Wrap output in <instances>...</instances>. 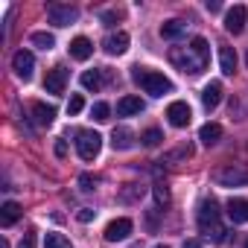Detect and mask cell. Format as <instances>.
Segmentation results:
<instances>
[{"instance_id": "obj_1", "label": "cell", "mask_w": 248, "mask_h": 248, "mask_svg": "<svg viewBox=\"0 0 248 248\" xmlns=\"http://www.w3.org/2000/svg\"><path fill=\"white\" fill-rule=\"evenodd\" d=\"M199 231L213 242V245H222L225 239H228V228L222 225V219H219V204L213 202V199H204L202 204H199Z\"/></svg>"}, {"instance_id": "obj_2", "label": "cell", "mask_w": 248, "mask_h": 248, "mask_svg": "<svg viewBox=\"0 0 248 248\" xmlns=\"http://www.w3.org/2000/svg\"><path fill=\"white\" fill-rule=\"evenodd\" d=\"M132 79H135L149 96H164V93L172 91V82H170L164 73H155V70H146V67H135Z\"/></svg>"}, {"instance_id": "obj_3", "label": "cell", "mask_w": 248, "mask_h": 248, "mask_svg": "<svg viewBox=\"0 0 248 248\" xmlns=\"http://www.w3.org/2000/svg\"><path fill=\"white\" fill-rule=\"evenodd\" d=\"M170 62L181 70V73H190V76H199L207 64L196 56V50L193 47H172L170 50Z\"/></svg>"}, {"instance_id": "obj_4", "label": "cell", "mask_w": 248, "mask_h": 248, "mask_svg": "<svg viewBox=\"0 0 248 248\" xmlns=\"http://www.w3.org/2000/svg\"><path fill=\"white\" fill-rule=\"evenodd\" d=\"M213 181L219 187H245L248 184V167L245 164H222L213 170Z\"/></svg>"}, {"instance_id": "obj_5", "label": "cell", "mask_w": 248, "mask_h": 248, "mask_svg": "<svg viewBox=\"0 0 248 248\" xmlns=\"http://www.w3.org/2000/svg\"><path fill=\"white\" fill-rule=\"evenodd\" d=\"M99 149H102V138L96 132H88V129L76 132V152L82 161H93L99 155Z\"/></svg>"}, {"instance_id": "obj_6", "label": "cell", "mask_w": 248, "mask_h": 248, "mask_svg": "<svg viewBox=\"0 0 248 248\" xmlns=\"http://www.w3.org/2000/svg\"><path fill=\"white\" fill-rule=\"evenodd\" d=\"M47 18H50L53 27H70V24H76L79 9L70 6V3H50L47 6Z\"/></svg>"}, {"instance_id": "obj_7", "label": "cell", "mask_w": 248, "mask_h": 248, "mask_svg": "<svg viewBox=\"0 0 248 248\" xmlns=\"http://www.w3.org/2000/svg\"><path fill=\"white\" fill-rule=\"evenodd\" d=\"M12 70L27 82V79H32V70H35V59H32V53L30 50H18L15 56H12Z\"/></svg>"}, {"instance_id": "obj_8", "label": "cell", "mask_w": 248, "mask_h": 248, "mask_svg": "<svg viewBox=\"0 0 248 248\" xmlns=\"http://www.w3.org/2000/svg\"><path fill=\"white\" fill-rule=\"evenodd\" d=\"M64 85H67V70H64V67L47 70V76H44V91H47V93L59 96V93H64Z\"/></svg>"}, {"instance_id": "obj_9", "label": "cell", "mask_w": 248, "mask_h": 248, "mask_svg": "<svg viewBox=\"0 0 248 248\" xmlns=\"http://www.w3.org/2000/svg\"><path fill=\"white\" fill-rule=\"evenodd\" d=\"M245 21H248V9H245V6H233V9H228V15H225V30L233 32V35H239V32L245 30Z\"/></svg>"}, {"instance_id": "obj_10", "label": "cell", "mask_w": 248, "mask_h": 248, "mask_svg": "<svg viewBox=\"0 0 248 248\" xmlns=\"http://www.w3.org/2000/svg\"><path fill=\"white\" fill-rule=\"evenodd\" d=\"M132 233V219H114V222H108V228H105V239L108 242H120V239H126Z\"/></svg>"}, {"instance_id": "obj_11", "label": "cell", "mask_w": 248, "mask_h": 248, "mask_svg": "<svg viewBox=\"0 0 248 248\" xmlns=\"http://www.w3.org/2000/svg\"><path fill=\"white\" fill-rule=\"evenodd\" d=\"M167 117H170V123H172L175 129H184L187 123H190V117H193V114H190V105L178 99V102H172V105L167 108Z\"/></svg>"}, {"instance_id": "obj_12", "label": "cell", "mask_w": 248, "mask_h": 248, "mask_svg": "<svg viewBox=\"0 0 248 248\" xmlns=\"http://www.w3.org/2000/svg\"><path fill=\"white\" fill-rule=\"evenodd\" d=\"M102 47H105L108 56H123V53L129 50V35H126V32H111V35L102 41Z\"/></svg>"}, {"instance_id": "obj_13", "label": "cell", "mask_w": 248, "mask_h": 248, "mask_svg": "<svg viewBox=\"0 0 248 248\" xmlns=\"http://www.w3.org/2000/svg\"><path fill=\"white\" fill-rule=\"evenodd\" d=\"M143 111V99L140 96H123V99H117V114L120 117H132V114H140Z\"/></svg>"}, {"instance_id": "obj_14", "label": "cell", "mask_w": 248, "mask_h": 248, "mask_svg": "<svg viewBox=\"0 0 248 248\" xmlns=\"http://www.w3.org/2000/svg\"><path fill=\"white\" fill-rule=\"evenodd\" d=\"M70 56H73L76 62H88V59L93 56V44H91L85 35H79V38L70 41Z\"/></svg>"}, {"instance_id": "obj_15", "label": "cell", "mask_w": 248, "mask_h": 248, "mask_svg": "<svg viewBox=\"0 0 248 248\" xmlns=\"http://www.w3.org/2000/svg\"><path fill=\"white\" fill-rule=\"evenodd\" d=\"M219 102H222V82H210V85H204V91H202V105H204L207 111H213Z\"/></svg>"}, {"instance_id": "obj_16", "label": "cell", "mask_w": 248, "mask_h": 248, "mask_svg": "<svg viewBox=\"0 0 248 248\" xmlns=\"http://www.w3.org/2000/svg\"><path fill=\"white\" fill-rule=\"evenodd\" d=\"M132 143H135V132L132 129H126V126H120V129H114L111 132V146L114 149H132Z\"/></svg>"}, {"instance_id": "obj_17", "label": "cell", "mask_w": 248, "mask_h": 248, "mask_svg": "<svg viewBox=\"0 0 248 248\" xmlns=\"http://www.w3.org/2000/svg\"><path fill=\"white\" fill-rule=\"evenodd\" d=\"M225 210H228L231 222H248V202L245 199H231L225 204Z\"/></svg>"}, {"instance_id": "obj_18", "label": "cell", "mask_w": 248, "mask_h": 248, "mask_svg": "<svg viewBox=\"0 0 248 248\" xmlns=\"http://www.w3.org/2000/svg\"><path fill=\"white\" fill-rule=\"evenodd\" d=\"M219 138H222V126H219V123H204V126L199 129V140L204 146H216Z\"/></svg>"}, {"instance_id": "obj_19", "label": "cell", "mask_w": 248, "mask_h": 248, "mask_svg": "<svg viewBox=\"0 0 248 248\" xmlns=\"http://www.w3.org/2000/svg\"><path fill=\"white\" fill-rule=\"evenodd\" d=\"M219 67H222L225 76L236 73V53H233V47H219Z\"/></svg>"}, {"instance_id": "obj_20", "label": "cell", "mask_w": 248, "mask_h": 248, "mask_svg": "<svg viewBox=\"0 0 248 248\" xmlns=\"http://www.w3.org/2000/svg\"><path fill=\"white\" fill-rule=\"evenodd\" d=\"M32 117H35L38 126H50V123L56 120V108L53 105H44V102H35L32 105Z\"/></svg>"}, {"instance_id": "obj_21", "label": "cell", "mask_w": 248, "mask_h": 248, "mask_svg": "<svg viewBox=\"0 0 248 248\" xmlns=\"http://www.w3.org/2000/svg\"><path fill=\"white\" fill-rule=\"evenodd\" d=\"M21 213H24V210H21V204H18V202H6L3 207H0V222L9 228V225H15V222L21 219Z\"/></svg>"}, {"instance_id": "obj_22", "label": "cell", "mask_w": 248, "mask_h": 248, "mask_svg": "<svg viewBox=\"0 0 248 248\" xmlns=\"http://www.w3.org/2000/svg\"><path fill=\"white\" fill-rule=\"evenodd\" d=\"M184 32H187V27H184L181 21H164V24H161V35H164V38H170V41L184 38Z\"/></svg>"}, {"instance_id": "obj_23", "label": "cell", "mask_w": 248, "mask_h": 248, "mask_svg": "<svg viewBox=\"0 0 248 248\" xmlns=\"http://www.w3.org/2000/svg\"><path fill=\"white\" fill-rule=\"evenodd\" d=\"M102 85V70H85L82 73V88L85 91H99Z\"/></svg>"}, {"instance_id": "obj_24", "label": "cell", "mask_w": 248, "mask_h": 248, "mask_svg": "<svg viewBox=\"0 0 248 248\" xmlns=\"http://www.w3.org/2000/svg\"><path fill=\"white\" fill-rule=\"evenodd\" d=\"M190 47H193V50H196V56H199V59H202V62H204V64H207V62H210V47H207V41H204V38H202V35H196V38H193V41H190Z\"/></svg>"}, {"instance_id": "obj_25", "label": "cell", "mask_w": 248, "mask_h": 248, "mask_svg": "<svg viewBox=\"0 0 248 248\" xmlns=\"http://www.w3.org/2000/svg\"><path fill=\"white\" fill-rule=\"evenodd\" d=\"M164 140V135H161V129H146L143 135H140V143L146 146V149H155L158 143Z\"/></svg>"}, {"instance_id": "obj_26", "label": "cell", "mask_w": 248, "mask_h": 248, "mask_svg": "<svg viewBox=\"0 0 248 248\" xmlns=\"http://www.w3.org/2000/svg\"><path fill=\"white\" fill-rule=\"evenodd\" d=\"M32 44L41 47V50H53L56 47V38L50 32H32Z\"/></svg>"}, {"instance_id": "obj_27", "label": "cell", "mask_w": 248, "mask_h": 248, "mask_svg": "<svg viewBox=\"0 0 248 248\" xmlns=\"http://www.w3.org/2000/svg\"><path fill=\"white\" fill-rule=\"evenodd\" d=\"M44 248H73V245H70V239H67V236H62V233H47Z\"/></svg>"}, {"instance_id": "obj_28", "label": "cell", "mask_w": 248, "mask_h": 248, "mask_svg": "<svg viewBox=\"0 0 248 248\" xmlns=\"http://www.w3.org/2000/svg\"><path fill=\"white\" fill-rule=\"evenodd\" d=\"M140 196H143V187H138V184H126V187H123V193H120L123 202H138Z\"/></svg>"}, {"instance_id": "obj_29", "label": "cell", "mask_w": 248, "mask_h": 248, "mask_svg": "<svg viewBox=\"0 0 248 248\" xmlns=\"http://www.w3.org/2000/svg\"><path fill=\"white\" fill-rule=\"evenodd\" d=\"M91 114H93L96 123H105V120L111 117V105H108V102H96V105L91 108Z\"/></svg>"}, {"instance_id": "obj_30", "label": "cell", "mask_w": 248, "mask_h": 248, "mask_svg": "<svg viewBox=\"0 0 248 248\" xmlns=\"http://www.w3.org/2000/svg\"><path fill=\"white\" fill-rule=\"evenodd\" d=\"M181 158H193V146H187V143H184V146H178L175 152H170L164 161H167V164H175V161H181Z\"/></svg>"}, {"instance_id": "obj_31", "label": "cell", "mask_w": 248, "mask_h": 248, "mask_svg": "<svg viewBox=\"0 0 248 248\" xmlns=\"http://www.w3.org/2000/svg\"><path fill=\"white\" fill-rule=\"evenodd\" d=\"M155 202H158L161 207L170 204V190H167V184H155Z\"/></svg>"}, {"instance_id": "obj_32", "label": "cell", "mask_w": 248, "mask_h": 248, "mask_svg": "<svg viewBox=\"0 0 248 248\" xmlns=\"http://www.w3.org/2000/svg\"><path fill=\"white\" fill-rule=\"evenodd\" d=\"M85 108V99H82V93H73L70 96V102H67V114H79Z\"/></svg>"}, {"instance_id": "obj_33", "label": "cell", "mask_w": 248, "mask_h": 248, "mask_svg": "<svg viewBox=\"0 0 248 248\" xmlns=\"http://www.w3.org/2000/svg\"><path fill=\"white\" fill-rule=\"evenodd\" d=\"M79 184H82V190H85V193H88V190H93V184H96V178H93V175H88V172H85V175H82V178H79Z\"/></svg>"}, {"instance_id": "obj_34", "label": "cell", "mask_w": 248, "mask_h": 248, "mask_svg": "<svg viewBox=\"0 0 248 248\" xmlns=\"http://www.w3.org/2000/svg\"><path fill=\"white\" fill-rule=\"evenodd\" d=\"M18 248H35V233L30 231V233H24V239L18 242Z\"/></svg>"}, {"instance_id": "obj_35", "label": "cell", "mask_w": 248, "mask_h": 248, "mask_svg": "<svg viewBox=\"0 0 248 248\" xmlns=\"http://www.w3.org/2000/svg\"><path fill=\"white\" fill-rule=\"evenodd\" d=\"M76 219H79V222H91V219H93V210H88V207H82V210L76 213Z\"/></svg>"}, {"instance_id": "obj_36", "label": "cell", "mask_w": 248, "mask_h": 248, "mask_svg": "<svg viewBox=\"0 0 248 248\" xmlns=\"http://www.w3.org/2000/svg\"><path fill=\"white\" fill-rule=\"evenodd\" d=\"M117 18H120V12H102V21H105V24H114Z\"/></svg>"}, {"instance_id": "obj_37", "label": "cell", "mask_w": 248, "mask_h": 248, "mask_svg": "<svg viewBox=\"0 0 248 248\" xmlns=\"http://www.w3.org/2000/svg\"><path fill=\"white\" fill-rule=\"evenodd\" d=\"M181 248H204V245H202V242H199V239H187V242H184V245H181Z\"/></svg>"}, {"instance_id": "obj_38", "label": "cell", "mask_w": 248, "mask_h": 248, "mask_svg": "<svg viewBox=\"0 0 248 248\" xmlns=\"http://www.w3.org/2000/svg\"><path fill=\"white\" fill-rule=\"evenodd\" d=\"M56 155L64 158V155H67V146H64V143H56Z\"/></svg>"}, {"instance_id": "obj_39", "label": "cell", "mask_w": 248, "mask_h": 248, "mask_svg": "<svg viewBox=\"0 0 248 248\" xmlns=\"http://www.w3.org/2000/svg\"><path fill=\"white\" fill-rule=\"evenodd\" d=\"M0 248H9V242H6V239H3V242H0Z\"/></svg>"}, {"instance_id": "obj_40", "label": "cell", "mask_w": 248, "mask_h": 248, "mask_svg": "<svg viewBox=\"0 0 248 248\" xmlns=\"http://www.w3.org/2000/svg\"><path fill=\"white\" fill-rule=\"evenodd\" d=\"M155 248H167V245H155Z\"/></svg>"}, {"instance_id": "obj_41", "label": "cell", "mask_w": 248, "mask_h": 248, "mask_svg": "<svg viewBox=\"0 0 248 248\" xmlns=\"http://www.w3.org/2000/svg\"><path fill=\"white\" fill-rule=\"evenodd\" d=\"M245 62H248V53H245Z\"/></svg>"}, {"instance_id": "obj_42", "label": "cell", "mask_w": 248, "mask_h": 248, "mask_svg": "<svg viewBox=\"0 0 248 248\" xmlns=\"http://www.w3.org/2000/svg\"><path fill=\"white\" fill-rule=\"evenodd\" d=\"M245 248H248V242H245Z\"/></svg>"}]
</instances>
